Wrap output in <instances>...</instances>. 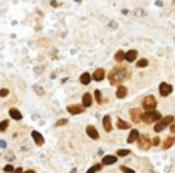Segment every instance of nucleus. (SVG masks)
Here are the masks:
<instances>
[{
    "mask_svg": "<svg viewBox=\"0 0 175 173\" xmlns=\"http://www.w3.org/2000/svg\"><path fill=\"white\" fill-rule=\"evenodd\" d=\"M129 74H130V71L127 70L126 67L118 65V67H115V68H112V70H110L109 80H110L112 85H118V84H121L123 80H126L127 77H129Z\"/></svg>",
    "mask_w": 175,
    "mask_h": 173,
    "instance_id": "f257e3e1",
    "label": "nucleus"
},
{
    "mask_svg": "<svg viewBox=\"0 0 175 173\" xmlns=\"http://www.w3.org/2000/svg\"><path fill=\"white\" fill-rule=\"evenodd\" d=\"M161 119V113L157 111V110H152V111H144L143 116H141V121L144 124H153Z\"/></svg>",
    "mask_w": 175,
    "mask_h": 173,
    "instance_id": "f03ea898",
    "label": "nucleus"
},
{
    "mask_svg": "<svg viewBox=\"0 0 175 173\" xmlns=\"http://www.w3.org/2000/svg\"><path fill=\"white\" fill-rule=\"evenodd\" d=\"M174 122V116H164V117H161L160 121H157V124L153 125V131L155 133H160V131H163L167 125H171V124Z\"/></svg>",
    "mask_w": 175,
    "mask_h": 173,
    "instance_id": "7ed1b4c3",
    "label": "nucleus"
},
{
    "mask_svg": "<svg viewBox=\"0 0 175 173\" xmlns=\"http://www.w3.org/2000/svg\"><path fill=\"white\" fill-rule=\"evenodd\" d=\"M137 144H138V148L141 150H149L152 147V141L147 135H139L137 139Z\"/></svg>",
    "mask_w": 175,
    "mask_h": 173,
    "instance_id": "20e7f679",
    "label": "nucleus"
},
{
    "mask_svg": "<svg viewBox=\"0 0 175 173\" xmlns=\"http://www.w3.org/2000/svg\"><path fill=\"white\" fill-rule=\"evenodd\" d=\"M157 107V99L153 96H146L143 99V110L144 111H152Z\"/></svg>",
    "mask_w": 175,
    "mask_h": 173,
    "instance_id": "39448f33",
    "label": "nucleus"
},
{
    "mask_svg": "<svg viewBox=\"0 0 175 173\" xmlns=\"http://www.w3.org/2000/svg\"><path fill=\"white\" fill-rule=\"evenodd\" d=\"M172 85L171 84H167V82H161L160 84V94L163 96V98H166V96H169L172 93Z\"/></svg>",
    "mask_w": 175,
    "mask_h": 173,
    "instance_id": "423d86ee",
    "label": "nucleus"
},
{
    "mask_svg": "<svg viewBox=\"0 0 175 173\" xmlns=\"http://www.w3.org/2000/svg\"><path fill=\"white\" fill-rule=\"evenodd\" d=\"M129 113H130L132 121L135 122V124H138V122H141V116H143L144 111H141V108H132Z\"/></svg>",
    "mask_w": 175,
    "mask_h": 173,
    "instance_id": "0eeeda50",
    "label": "nucleus"
},
{
    "mask_svg": "<svg viewBox=\"0 0 175 173\" xmlns=\"http://www.w3.org/2000/svg\"><path fill=\"white\" fill-rule=\"evenodd\" d=\"M118 161V156L116 155H107V156H104L102 158V165H112V164H115Z\"/></svg>",
    "mask_w": 175,
    "mask_h": 173,
    "instance_id": "6e6552de",
    "label": "nucleus"
},
{
    "mask_svg": "<svg viewBox=\"0 0 175 173\" xmlns=\"http://www.w3.org/2000/svg\"><path fill=\"white\" fill-rule=\"evenodd\" d=\"M104 77H105V71L102 70V68H98V70L93 73V76H91V79L96 80V82H101Z\"/></svg>",
    "mask_w": 175,
    "mask_h": 173,
    "instance_id": "1a4fd4ad",
    "label": "nucleus"
},
{
    "mask_svg": "<svg viewBox=\"0 0 175 173\" xmlns=\"http://www.w3.org/2000/svg\"><path fill=\"white\" fill-rule=\"evenodd\" d=\"M102 127H104V130L107 131V133H110V131H112V117H110L109 114L104 116V119H102Z\"/></svg>",
    "mask_w": 175,
    "mask_h": 173,
    "instance_id": "9d476101",
    "label": "nucleus"
},
{
    "mask_svg": "<svg viewBox=\"0 0 175 173\" xmlns=\"http://www.w3.org/2000/svg\"><path fill=\"white\" fill-rule=\"evenodd\" d=\"M67 111H68L70 114H81L84 111V107H81V105H68L67 107Z\"/></svg>",
    "mask_w": 175,
    "mask_h": 173,
    "instance_id": "9b49d317",
    "label": "nucleus"
},
{
    "mask_svg": "<svg viewBox=\"0 0 175 173\" xmlns=\"http://www.w3.org/2000/svg\"><path fill=\"white\" fill-rule=\"evenodd\" d=\"M31 136H33V139H34L36 145H39V147H40V145H44L45 139H44V136L40 135L39 131H36V130H34V131H33V133H31Z\"/></svg>",
    "mask_w": 175,
    "mask_h": 173,
    "instance_id": "f8f14e48",
    "label": "nucleus"
},
{
    "mask_svg": "<svg viewBox=\"0 0 175 173\" xmlns=\"http://www.w3.org/2000/svg\"><path fill=\"white\" fill-rule=\"evenodd\" d=\"M137 57H138V51L137 50H129L126 53V62H135L137 60Z\"/></svg>",
    "mask_w": 175,
    "mask_h": 173,
    "instance_id": "ddd939ff",
    "label": "nucleus"
},
{
    "mask_svg": "<svg viewBox=\"0 0 175 173\" xmlns=\"http://www.w3.org/2000/svg\"><path fill=\"white\" fill-rule=\"evenodd\" d=\"M85 131H87V135H89L91 139H98L99 138V133H98V130L93 127V125H87V128H85Z\"/></svg>",
    "mask_w": 175,
    "mask_h": 173,
    "instance_id": "4468645a",
    "label": "nucleus"
},
{
    "mask_svg": "<svg viewBox=\"0 0 175 173\" xmlns=\"http://www.w3.org/2000/svg\"><path fill=\"white\" fill-rule=\"evenodd\" d=\"M91 104H93V96H91L90 93H85V94L82 96V107L87 108V107H90Z\"/></svg>",
    "mask_w": 175,
    "mask_h": 173,
    "instance_id": "2eb2a0df",
    "label": "nucleus"
},
{
    "mask_svg": "<svg viewBox=\"0 0 175 173\" xmlns=\"http://www.w3.org/2000/svg\"><path fill=\"white\" fill-rule=\"evenodd\" d=\"M174 142H175V136H167L166 138V141L161 144V148L163 150H167V148H171L172 145H174Z\"/></svg>",
    "mask_w": 175,
    "mask_h": 173,
    "instance_id": "dca6fc26",
    "label": "nucleus"
},
{
    "mask_svg": "<svg viewBox=\"0 0 175 173\" xmlns=\"http://www.w3.org/2000/svg\"><path fill=\"white\" fill-rule=\"evenodd\" d=\"M126 96H127V88L124 85H118V88H116V98L118 99H124Z\"/></svg>",
    "mask_w": 175,
    "mask_h": 173,
    "instance_id": "f3484780",
    "label": "nucleus"
},
{
    "mask_svg": "<svg viewBox=\"0 0 175 173\" xmlns=\"http://www.w3.org/2000/svg\"><path fill=\"white\" fill-rule=\"evenodd\" d=\"M138 136H139V131H138L137 128H133V130L130 131V135H129V138H127V142H129V144H133V142H137V139H138Z\"/></svg>",
    "mask_w": 175,
    "mask_h": 173,
    "instance_id": "a211bd4d",
    "label": "nucleus"
},
{
    "mask_svg": "<svg viewBox=\"0 0 175 173\" xmlns=\"http://www.w3.org/2000/svg\"><path fill=\"white\" fill-rule=\"evenodd\" d=\"M79 82L82 85H89L90 82H91V74H89V73H82L81 74V77H79Z\"/></svg>",
    "mask_w": 175,
    "mask_h": 173,
    "instance_id": "6ab92c4d",
    "label": "nucleus"
},
{
    "mask_svg": "<svg viewBox=\"0 0 175 173\" xmlns=\"http://www.w3.org/2000/svg\"><path fill=\"white\" fill-rule=\"evenodd\" d=\"M9 116L14 121H22V113H20L17 108H9Z\"/></svg>",
    "mask_w": 175,
    "mask_h": 173,
    "instance_id": "aec40b11",
    "label": "nucleus"
},
{
    "mask_svg": "<svg viewBox=\"0 0 175 173\" xmlns=\"http://www.w3.org/2000/svg\"><path fill=\"white\" fill-rule=\"evenodd\" d=\"M116 125H118L119 130H127V128H130V124H127V122L123 121V119H118V121H116Z\"/></svg>",
    "mask_w": 175,
    "mask_h": 173,
    "instance_id": "412c9836",
    "label": "nucleus"
},
{
    "mask_svg": "<svg viewBox=\"0 0 175 173\" xmlns=\"http://www.w3.org/2000/svg\"><path fill=\"white\" fill-rule=\"evenodd\" d=\"M124 59H126V51L119 50V51L115 54V60H116V62H123Z\"/></svg>",
    "mask_w": 175,
    "mask_h": 173,
    "instance_id": "4be33fe9",
    "label": "nucleus"
},
{
    "mask_svg": "<svg viewBox=\"0 0 175 173\" xmlns=\"http://www.w3.org/2000/svg\"><path fill=\"white\" fill-rule=\"evenodd\" d=\"M101 169H102V164H95V165H91V167L87 170L85 173H96V172H99Z\"/></svg>",
    "mask_w": 175,
    "mask_h": 173,
    "instance_id": "5701e85b",
    "label": "nucleus"
},
{
    "mask_svg": "<svg viewBox=\"0 0 175 173\" xmlns=\"http://www.w3.org/2000/svg\"><path fill=\"white\" fill-rule=\"evenodd\" d=\"M137 65H138L139 68H146L147 65H149V60H147V59H139V60L137 62Z\"/></svg>",
    "mask_w": 175,
    "mask_h": 173,
    "instance_id": "b1692460",
    "label": "nucleus"
},
{
    "mask_svg": "<svg viewBox=\"0 0 175 173\" xmlns=\"http://www.w3.org/2000/svg\"><path fill=\"white\" fill-rule=\"evenodd\" d=\"M95 101L98 104L102 102V93H101V90H96V91H95Z\"/></svg>",
    "mask_w": 175,
    "mask_h": 173,
    "instance_id": "393cba45",
    "label": "nucleus"
},
{
    "mask_svg": "<svg viewBox=\"0 0 175 173\" xmlns=\"http://www.w3.org/2000/svg\"><path fill=\"white\" fill-rule=\"evenodd\" d=\"M8 125H9V121H2V122H0V131H5L6 128H8Z\"/></svg>",
    "mask_w": 175,
    "mask_h": 173,
    "instance_id": "a878e982",
    "label": "nucleus"
},
{
    "mask_svg": "<svg viewBox=\"0 0 175 173\" xmlns=\"http://www.w3.org/2000/svg\"><path fill=\"white\" fill-rule=\"evenodd\" d=\"M130 155V150H118L116 151V156H127Z\"/></svg>",
    "mask_w": 175,
    "mask_h": 173,
    "instance_id": "bb28decb",
    "label": "nucleus"
},
{
    "mask_svg": "<svg viewBox=\"0 0 175 173\" xmlns=\"http://www.w3.org/2000/svg\"><path fill=\"white\" fill-rule=\"evenodd\" d=\"M9 94V91L6 88H3V90H0V98H6V96Z\"/></svg>",
    "mask_w": 175,
    "mask_h": 173,
    "instance_id": "cd10ccee",
    "label": "nucleus"
},
{
    "mask_svg": "<svg viewBox=\"0 0 175 173\" xmlns=\"http://www.w3.org/2000/svg\"><path fill=\"white\" fill-rule=\"evenodd\" d=\"M121 170H123L124 173H135V170H132V169H129V167H126V165H123V167H121Z\"/></svg>",
    "mask_w": 175,
    "mask_h": 173,
    "instance_id": "c85d7f7f",
    "label": "nucleus"
},
{
    "mask_svg": "<svg viewBox=\"0 0 175 173\" xmlns=\"http://www.w3.org/2000/svg\"><path fill=\"white\" fill-rule=\"evenodd\" d=\"M3 170H5L6 173H11L12 170H14V167H12V165H11V164H8V165H5V169H3Z\"/></svg>",
    "mask_w": 175,
    "mask_h": 173,
    "instance_id": "c756f323",
    "label": "nucleus"
},
{
    "mask_svg": "<svg viewBox=\"0 0 175 173\" xmlns=\"http://www.w3.org/2000/svg\"><path fill=\"white\" fill-rule=\"evenodd\" d=\"M67 122H68V121H67V119H59V121H57V124H56V125H57V127H60V125H65V124H67Z\"/></svg>",
    "mask_w": 175,
    "mask_h": 173,
    "instance_id": "7c9ffc66",
    "label": "nucleus"
},
{
    "mask_svg": "<svg viewBox=\"0 0 175 173\" xmlns=\"http://www.w3.org/2000/svg\"><path fill=\"white\" fill-rule=\"evenodd\" d=\"M160 144V138H153V141H152V145H158Z\"/></svg>",
    "mask_w": 175,
    "mask_h": 173,
    "instance_id": "2f4dec72",
    "label": "nucleus"
},
{
    "mask_svg": "<svg viewBox=\"0 0 175 173\" xmlns=\"http://www.w3.org/2000/svg\"><path fill=\"white\" fill-rule=\"evenodd\" d=\"M23 170H22V167H17V169H14V170H12L11 173H22Z\"/></svg>",
    "mask_w": 175,
    "mask_h": 173,
    "instance_id": "473e14b6",
    "label": "nucleus"
},
{
    "mask_svg": "<svg viewBox=\"0 0 175 173\" xmlns=\"http://www.w3.org/2000/svg\"><path fill=\"white\" fill-rule=\"evenodd\" d=\"M109 26H110V28H116L118 25H116V22H110V23H109Z\"/></svg>",
    "mask_w": 175,
    "mask_h": 173,
    "instance_id": "72a5a7b5",
    "label": "nucleus"
},
{
    "mask_svg": "<svg viewBox=\"0 0 175 173\" xmlns=\"http://www.w3.org/2000/svg\"><path fill=\"white\" fill-rule=\"evenodd\" d=\"M171 131H172V133H175V122L171 124Z\"/></svg>",
    "mask_w": 175,
    "mask_h": 173,
    "instance_id": "f704fd0d",
    "label": "nucleus"
},
{
    "mask_svg": "<svg viewBox=\"0 0 175 173\" xmlns=\"http://www.w3.org/2000/svg\"><path fill=\"white\" fill-rule=\"evenodd\" d=\"M36 91L40 93V94H44V90H42V88H39V87H36Z\"/></svg>",
    "mask_w": 175,
    "mask_h": 173,
    "instance_id": "c9c22d12",
    "label": "nucleus"
},
{
    "mask_svg": "<svg viewBox=\"0 0 175 173\" xmlns=\"http://www.w3.org/2000/svg\"><path fill=\"white\" fill-rule=\"evenodd\" d=\"M0 147L5 148V147H6V142H5V141H0Z\"/></svg>",
    "mask_w": 175,
    "mask_h": 173,
    "instance_id": "e433bc0d",
    "label": "nucleus"
},
{
    "mask_svg": "<svg viewBox=\"0 0 175 173\" xmlns=\"http://www.w3.org/2000/svg\"><path fill=\"white\" fill-rule=\"evenodd\" d=\"M22 173H36L34 170H26V172H22Z\"/></svg>",
    "mask_w": 175,
    "mask_h": 173,
    "instance_id": "4c0bfd02",
    "label": "nucleus"
},
{
    "mask_svg": "<svg viewBox=\"0 0 175 173\" xmlns=\"http://www.w3.org/2000/svg\"><path fill=\"white\" fill-rule=\"evenodd\" d=\"M75 2H81V0H75Z\"/></svg>",
    "mask_w": 175,
    "mask_h": 173,
    "instance_id": "58836bf2",
    "label": "nucleus"
}]
</instances>
